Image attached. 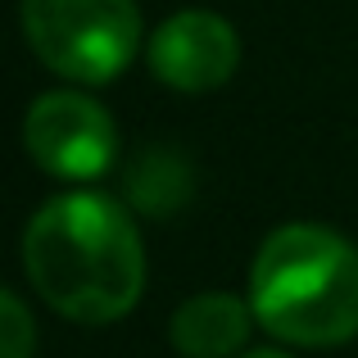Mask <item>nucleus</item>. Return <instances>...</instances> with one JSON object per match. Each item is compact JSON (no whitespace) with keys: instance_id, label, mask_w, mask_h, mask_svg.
Segmentation results:
<instances>
[{"instance_id":"obj_1","label":"nucleus","mask_w":358,"mask_h":358,"mask_svg":"<svg viewBox=\"0 0 358 358\" xmlns=\"http://www.w3.org/2000/svg\"><path fill=\"white\" fill-rule=\"evenodd\" d=\"M23 268L59 317L118 322L145 290V250L131 213L100 191L55 195L23 236Z\"/></svg>"},{"instance_id":"obj_2","label":"nucleus","mask_w":358,"mask_h":358,"mask_svg":"<svg viewBox=\"0 0 358 358\" xmlns=\"http://www.w3.org/2000/svg\"><path fill=\"white\" fill-rule=\"evenodd\" d=\"M254 322L299 350H331L358 336V250L317 222L277 227L250 268Z\"/></svg>"},{"instance_id":"obj_3","label":"nucleus","mask_w":358,"mask_h":358,"mask_svg":"<svg viewBox=\"0 0 358 358\" xmlns=\"http://www.w3.org/2000/svg\"><path fill=\"white\" fill-rule=\"evenodd\" d=\"M23 36L50 73L105 87L141 50V9L136 0H23Z\"/></svg>"},{"instance_id":"obj_4","label":"nucleus","mask_w":358,"mask_h":358,"mask_svg":"<svg viewBox=\"0 0 358 358\" xmlns=\"http://www.w3.org/2000/svg\"><path fill=\"white\" fill-rule=\"evenodd\" d=\"M23 145L59 182H96L118 155V127L100 100L50 91L23 118Z\"/></svg>"},{"instance_id":"obj_5","label":"nucleus","mask_w":358,"mask_h":358,"mask_svg":"<svg viewBox=\"0 0 358 358\" xmlns=\"http://www.w3.org/2000/svg\"><path fill=\"white\" fill-rule=\"evenodd\" d=\"M145 55H150V73L164 87L186 91V96H204V91H218L236 73L241 36L222 14L182 9V14L164 18L155 27Z\"/></svg>"},{"instance_id":"obj_6","label":"nucleus","mask_w":358,"mask_h":358,"mask_svg":"<svg viewBox=\"0 0 358 358\" xmlns=\"http://www.w3.org/2000/svg\"><path fill=\"white\" fill-rule=\"evenodd\" d=\"M254 308L236 295H195L173 313V350L186 358H241Z\"/></svg>"},{"instance_id":"obj_7","label":"nucleus","mask_w":358,"mask_h":358,"mask_svg":"<svg viewBox=\"0 0 358 358\" xmlns=\"http://www.w3.org/2000/svg\"><path fill=\"white\" fill-rule=\"evenodd\" d=\"M36 350V322L27 304L9 290H0V358H32Z\"/></svg>"},{"instance_id":"obj_8","label":"nucleus","mask_w":358,"mask_h":358,"mask_svg":"<svg viewBox=\"0 0 358 358\" xmlns=\"http://www.w3.org/2000/svg\"><path fill=\"white\" fill-rule=\"evenodd\" d=\"M241 358H290V354H281V350H250V354H241Z\"/></svg>"}]
</instances>
